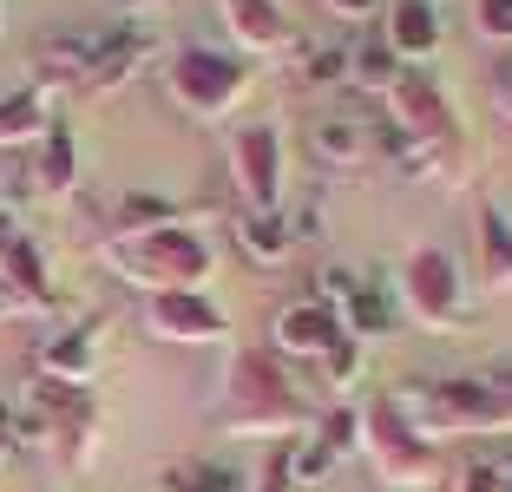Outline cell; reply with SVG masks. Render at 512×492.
<instances>
[{
    "label": "cell",
    "mask_w": 512,
    "mask_h": 492,
    "mask_svg": "<svg viewBox=\"0 0 512 492\" xmlns=\"http://www.w3.org/2000/svg\"><path fill=\"white\" fill-rule=\"evenodd\" d=\"M309 407L289 361L276 348H237L230 355V420L224 433H250V440H296Z\"/></svg>",
    "instance_id": "6da1fadb"
},
{
    "label": "cell",
    "mask_w": 512,
    "mask_h": 492,
    "mask_svg": "<svg viewBox=\"0 0 512 492\" xmlns=\"http://www.w3.org/2000/svg\"><path fill=\"white\" fill-rule=\"evenodd\" d=\"M99 263H106L112 276H125L132 289L165 296V289H204L211 283L217 250L197 224H158V230H145V237L99 243Z\"/></svg>",
    "instance_id": "7a4b0ae2"
},
{
    "label": "cell",
    "mask_w": 512,
    "mask_h": 492,
    "mask_svg": "<svg viewBox=\"0 0 512 492\" xmlns=\"http://www.w3.org/2000/svg\"><path fill=\"white\" fill-rule=\"evenodd\" d=\"M401 414L440 440V433H512V394L486 374H427L394 388Z\"/></svg>",
    "instance_id": "3957f363"
},
{
    "label": "cell",
    "mask_w": 512,
    "mask_h": 492,
    "mask_svg": "<svg viewBox=\"0 0 512 492\" xmlns=\"http://www.w3.org/2000/svg\"><path fill=\"white\" fill-rule=\"evenodd\" d=\"M362 447L388 486H427V479H440V447L401 414L394 394H375L362 407Z\"/></svg>",
    "instance_id": "277c9868"
},
{
    "label": "cell",
    "mask_w": 512,
    "mask_h": 492,
    "mask_svg": "<svg viewBox=\"0 0 512 492\" xmlns=\"http://www.w3.org/2000/svg\"><path fill=\"white\" fill-rule=\"evenodd\" d=\"M165 92L191 119H224L230 105L250 92V60L224 46H178L165 66Z\"/></svg>",
    "instance_id": "5b68a950"
},
{
    "label": "cell",
    "mask_w": 512,
    "mask_h": 492,
    "mask_svg": "<svg viewBox=\"0 0 512 492\" xmlns=\"http://www.w3.org/2000/svg\"><path fill=\"white\" fill-rule=\"evenodd\" d=\"M401 302L407 315L421 328H434V335H447V328H467V283H460V263H453L440 243H421V250L407 256L401 269Z\"/></svg>",
    "instance_id": "8992f818"
},
{
    "label": "cell",
    "mask_w": 512,
    "mask_h": 492,
    "mask_svg": "<svg viewBox=\"0 0 512 492\" xmlns=\"http://www.w3.org/2000/svg\"><path fill=\"white\" fill-rule=\"evenodd\" d=\"M388 119L394 125H407V132L421 138L427 151H434L440 164H460V119H453V99H447V86H440L427 66H407L401 79H394V92H388Z\"/></svg>",
    "instance_id": "52a82bcc"
},
{
    "label": "cell",
    "mask_w": 512,
    "mask_h": 492,
    "mask_svg": "<svg viewBox=\"0 0 512 492\" xmlns=\"http://www.w3.org/2000/svg\"><path fill=\"white\" fill-rule=\"evenodd\" d=\"M230 178L250 210H283V132L276 125H237L230 138Z\"/></svg>",
    "instance_id": "ba28073f"
},
{
    "label": "cell",
    "mask_w": 512,
    "mask_h": 492,
    "mask_svg": "<svg viewBox=\"0 0 512 492\" xmlns=\"http://www.w3.org/2000/svg\"><path fill=\"white\" fill-rule=\"evenodd\" d=\"M145 322H151V335L171 342V348H211V342L230 335V315L217 309L204 289H165V296H151Z\"/></svg>",
    "instance_id": "9c48e42d"
},
{
    "label": "cell",
    "mask_w": 512,
    "mask_h": 492,
    "mask_svg": "<svg viewBox=\"0 0 512 492\" xmlns=\"http://www.w3.org/2000/svg\"><path fill=\"white\" fill-rule=\"evenodd\" d=\"M158 53V27H138V20H119V27L99 33V53H92L86 79H79V92L86 99H112V92H125L138 73H145V60Z\"/></svg>",
    "instance_id": "30bf717a"
},
{
    "label": "cell",
    "mask_w": 512,
    "mask_h": 492,
    "mask_svg": "<svg viewBox=\"0 0 512 492\" xmlns=\"http://www.w3.org/2000/svg\"><path fill=\"white\" fill-rule=\"evenodd\" d=\"M99 33L106 27H53L40 46H33V86L40 92H79V79H86L92 53H99Z\"/></svg>",
    "instance_id": "8fae6325"
},
{
    "label": "cell",
    "mask_w": 512,
    "mask_h": 492,
    "mask_svg": "<svg viewBox=\"0 0 512 492\" xmlns=\"http://www.w3.org/2000/svg\"><path fill=\"white\" fill-rule=\"evenodd\" d=\"M342 342V315H329L322 302H289V309H276V328H270V348L283 361H322L329 348Z\"/></svg>",
    "instance_id": "7c38bea8"
},
{
    "label": "cell",
    "mask_w": 512,
    "mask_h": 492,
    "mask_svg": "<svg viewBox=\"0 0 512 492\" xmlns=\"http://www.w3.org/2000/svg\"><path fill=\"white\" fill-rule=\"evenodd\" d=\"M381 40L394 46V60H401V66H427L440 46H447L434 0H381Z\"/></svg>",
    "instance_id": "4fadbf2b"
},
{
    "label": "cell",
    "mask_w": 512,
    "mask_h": 492,
    "mask_svg": "<svg viewBox=\"0 0 512 492\" xmlns=\"http://www.w3.org/2000/svg\"><path fill=\"white\" fill-rule=\"evenodd\" d=\"M99 335H106V322H99V315H92V322L60 328V335H46V342L33 348V374H46V381H73V388H92V368H99Z\"/></svg>",
    "instance_id": "5bb4252c"
},
{
    "label": "cell",
    "mask_w": 512,
    "mask_h": 492,
    "mask_svg": "<svg viewBox=\"0 0 512 492\" xmlns=\"http://www.w3.org/2000/svg\"><path fill=\"white\" fill-rule=\"evenodd\" d=\"M224 7V27L230 40L243 46V53H289V14L276 7V0H217Z\"/></svg>",
    "instance_id": "9a60e30c"
},
{
    "label": "cell",
    "mask_w": 512,
    "mask_h": 492,
    "mask_svg": "<svg viewBox=\"0 0 512 492\" xmlns=\"http://www.w3.org/2000/svg\"><path fill=\"white\" fill-rule=\"evenodd\" d=\"M230 237H237V256L250 269H283L289 256H296V237H289L283 210H237Z\"/></svg>",
    "instance_id": "2e32d148"
},
{
    "label": "cell",
    "mask_w": 512,
    "mask_h": 492,
    "mask_svg": "<svg viewBox=\"0 0 512 492\" xmlns=\"http://www.w3.org/2000/svg\"><path fill=\"white\" fill-rule=\"evenodd\" d=\"M33 191L46 197H73L79 191V138L73 125L53 112V125L40 132V145H33Z\"/></svg>",
    "instance_id": "e0dca14e"
},
{
    "label": "cell",
    "mask_w": 512,
    "mask_h": 492,
    "mask_svg": "<svg viewBox=\"0 0 512 492\" xmlns=\"http://www.w3.org/2000/svg\"><path fill=\"white\" fill-rule=\"evenodd\" d=\"M401 73H407V66L394 60V46L381 40V27H368L362 40L348 46V79H342V86L362 92V99H381V105H388V92H394V79H401Z\"/></svg>",
    "instance_id": "ac0fdd59"
},
{
    "label": "cell",
    "mask_w": 512,
    "mask_h": 492,
    "mask_svg": "<svg viewBox=\"0 0 512 492\" xmlns=\"http://www.w3.org/2000/svg\"><path fill=\"white\" fill-rule=\"evenodd\" d=\"M309 151L329 171H355L368 158V125L355 112H322V119H309Z\"/></svg>",
    "instance_id": "d6986e66"
},
{
    "label": "cell",
    "mask_w": 512,
    "mask_h": 492,
    "mask_svg": "<svg viewBox=\"0 0 512 492\" xmlns=\"http://www.w3.org/2000/svg\"><path fill=\"white\" fill-rule=\"evenodd\" d=\"M46 125H53V92H40L33 79H27V86H14V92H0V151L40 145Z\"/></svg>",
    "instance_id": "ffe728a7"
},
{
    "label": "cell",
    "mask_w": 512,
    "mask_h": 492,
    "mask_svg": "<svg viewBox=\"0 0 512 492\" xmlns=\"http://www.w3.org/2000/svg\"><path fill=\"white\" fill-rule=\"evenodd\" d=\"M158 224H184V204L178 197H158V191H119V204H112V217H106V243H119V237H145V230H158Z\"/></svg>",
    "instance_id": "44dd1931"
},
{
    "label": "cell",
    "mask_w": 512,
    "mask_h": 492,
    "mask_svg": "<svg viewBox=\"0 0 512 492\" xmlns=\"http://www.w3.org/2000/svg\"><path fill=\"white\" fill-rule=\"evenodd\" d=\"M368 145H381V158H388L394 178H434V171H447V164H440L421 138L407 132V125H394L388 112H375V119H368Z\"/></svg>",
    "instance_id": "7402d4cb"
},
{
    "label": "cell",
    "mask_w": 512,
    "mask_h": 492,
    "mask_svg": "<svg viewBox=\"0 0 512 492\" xmlns=\"http://www.w3.org/2000/svg\"><path fill=\"white\" fill-rule=\"evenodd\" d=\"M480 283L512 289V217L493 197H480Z\"/></svg>",
    "instance_id": "603a6c76"
},
{
    "label": "cell",
    "mask_w": 512,
    "mask_h": 492,
    "mask_svg": "<svg viewBox=\"0 0 512 492\" xmlns=\"http://www.w3.org/2000/svg\"><path fill=\"white\" fill-rule=\"evenodd\" d=\"M0 289H7L14 302H27V309L46 302V250H40V237L20 230V243L7 250V263H0Z\"/></svg>",
    "instance_id": "cb8c5ba5"
},
{
    "label": "cell",
    "mask_w": 512,
    "mask_h": 492,
    "mask_svg": "<svg viewBox=\"0 0 512 492\" xmlns=\"http://www.w3.org/2000/svg\"><path fill=\"white\" fill-rule=\"evenodd\" d=\"M401 322V302H394V289H381V283H362L355 296H348V309H342V328L348 335H381V328H394Z\"/></svg>",
    "instance_id": "d4e9b609"
},
{
    "label": "cell",
    "mask_w": 512,
    "mask_h": 492,
    "mask_svg": "<svg viewBox=\"0 0 512 492\" xmlns=\"http://www.w3.org/2000/svg\"><path fill=\"white\" fill-rule=\"evenodd\" d=\"M171 492H250V479H243V466L230 460H178L165 473Z\"/></svg>",
    "instance_id": "484cf974"
},
{
    "label": "cell",
    "mask_w": 512,
    "mask_h": 492,
    "mask_svg": "<svg viewBox=\"0 0 512 492\" xmlns=\"http://www.w3.org/2000/svg\"><path fill=\"white\" fill-rule=\"evenodd\" d=\"M289 73L302 92L335 86V79H348V46H289Z\"/></svg>",
    "instance_id": "4316f807"
},
{
    "label": "cell",
    "mask_w": 512,
    "mask_h": 492,
    "mask_svg": "<svg viewBox=\"0 0 512 492\" xmlns=\"http://www.w3.org/2000/svg\"><path fill=\"white\" fill-rule=\"evenodd\" d=\"M362 368H368V342H362V335H348V328H342V342L316 361V374H322V388H329V394H348L355 381H362Z\"/></svg>",
    "instance_id": "83f0119b"
},
{
    "label": "cell",
    "mask_w": 512,
    "mask_h": 492,
    "mask_svg": "<svg viewBox=\"0 0 512 492\" xmlns=\"http://www.w3.org/2000/svg\"><path fill=\"white\" fill-rule=\"evenodd\" d=\"M447 492H512V473L493 460V453H480V447H473L467 460H460V466L447 473Z\"/></svg>",
    "instance_id": "f1b7e54d"
},
{
    "label": "cell",
    "mask_w": 512,
    "mask_h": 492,
    "mask_svg": "<svg viewBox=\"0 0 512 492\" xmlns=\"http://www.w3.org/2000/svg\"><path fill=\"white\" fill-rule=\"evenodd\" d=\"M309 440H316L322 453H335V460H348V453H355V440H362V414H355L348 401H335L329 414L316 420V433H309Z\"/></svg>",
    "instance_id": "f546056e"
},
{
    "label": "cell",
    "mask_w": 512,
    "mask_h": 492,
    "mask_svg": "<svg viewBox=\"0 0 512 492\" xmlns=\"http://www.w3.org/2000/svg\"><path fill=\"white\" fill-rule=\"evenodd\" d=\"M329 473H335V453H322L316 440H289V479H296V492L322 486Z\"/></svg>",
    "instance_id": "4dcf8cb0"
},
{
    "label": "cell",
    "mask_w": 512,
    "mask_h": 492,
    "mask_svg": "<svg viewBox=\"0 0 512 492\" xmlns=\"http://www.w3.org/2000/svg\"><path fill=\"white\" fill-rule=\"evenodd\" d=\"M355 289H362V283H355V269H342V263H322V269H316V296H309V302H322L329 315H342Z\"/></svg>",
    "instance_id": "1f68e13d"
},
{
    "label": "cell",
    "mask_w": 512,
    "mask_h": 492,
    "mask_svg": "<svg viewBox=\"0 0 512 492\" xmlns=\"http://www.w3.org/2000/svg\"><path fill=\"white\" fill-rule=\"evenodd\" d=\"M473 27L493 46H512V0H473Z\"/></svg>",
    "instance_id": "d6a6232c"
},
{
    "label": "cell",
    "mask_w": 512,
    "mask_h": 492,
    "mask_svg": "<svg viewBox=\"0 0 512 492\" xmlns=\"http://www.w3.org/2000/svg\"><path fill=\"white\" fill-rule=\"evenodd\" d=\"M256 492H296V479H289V440H276V447L263 453V473H256Z\"/></svg>",
    "instance_id": "836d02e7"
},
{
    "label": "cell",
    "mask_w": 512,
    "mask_h": 492,
    "mask_svg": "<svg viewBox=\"0 0 512 492\" xmlns=\"http://www.w3.org/2000/svg\"><path fill=\"white\" fill-rule=\"evenodd\" d=\"M322 14L348 20V27H368V20H381V0H322Z\"/></svg>",
    "instance_id": "e575fe53"
},
{
    "label": "cell",
    "mask_w": 512,
    "mask_h": 492,
    "mask_svg": "<svg viewBox=\"0 0 512 492\" xmlns=\"http://www.w3.org/2000/svg\"><path fill=\"white\" fill-rule=\"evenodd\" d=\"M493 92H499V99H512V46L493 60Z\"/></svg>",
    "instance_id": "d590c367"
},
{
    "label": "cell",
    "mask_w": 512,
    "mask_h": 492,
    "mask_svg": "<svg viewBox=\"0 0 512 492\" xmlns=\"http://www.w3.org/2000/svg\"><path fill=\"white\" fill-rule=\"evenodd\" d=\"M14 243H20V224H14V210L0 204V263H7V250H14Z\"/></svg>",
    "instance_id": "8d00e7d4"
},
{
    "label": "cell",
    "mask_w": 512,
    "mask_h": 492,
    "mask_svg": "<svg viewBox=\"0 0 512 492\" xmlns=\"http://www.w3.org/2000/svg\"><path fill=\"white\" fill-rule=\"evenodd\" d=\"M0 447H14V401L0 394Z\"/></svg>",
    "instance_id": "74e56055"
},
{
    "label": "cell",
    "mask_w": 512,
    "mask_h": 492,
    "mask_svg": "<svg viewBox=\"0 0 512 492\" xmlns=\"http://www.w3.org/2000/svg\"><path fill=\"white\" fill-rule=\"evenodd\" d=\"M499 105H506V119H512V99H499Z\"/></svg>",
    "instance_id": "f35d334b"
},
{
    "label": "cell",
    "mask_w": 512,
    "mask_h": 492,
    "mask_svg": "<svg viewBox=\"0 0 512 492\" xmlns=\"http://www.w3.org/2000/svg\"><path fill=\"white\" fill-rule=\"evenodd\" d=\"M0 466H7V447H0Z\"/></svg>",
    "instance_id": "ab89813d"
}]
</instances>
